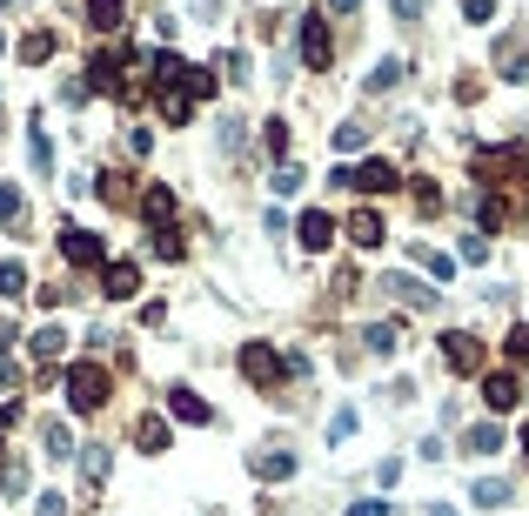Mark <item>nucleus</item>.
<instances>
[{
  "label": "nucleus",
  "instance_id": "nucleus-10",
  "mask_svg": "<svg viewBox=\"0 0 529 516\" xmlns=\"http://www.w3.org/2000/svg\"><path fill=\"white\" fill-rule=\"evenodd\" d=\"M382 289L396 295L402 309H436V289H422L416 275H382Z\"/></svg>",
  "mask_w": 529,
  "mask_h": 516
},
{
  "label": "nucleus",
  "instance_id": "nucleus-1",
  "mask_svg": "<svg viewBox=\"0 0 529 516\" xmlns=\"http://www.w3.org/2000/svg\"><path fill=\"white\" fill-rule=\"evenodd\" d=\"M108 396H114V382H108V369H101V362H74V369H67V403L81 409V416H94Z\"/></svg>",
  "mask_w": 529,
  "mask_h": 516
},
{
  "label": "nucleus",
  "instance_id": "nucleus-13",
  "mask_svg": "<svg viewBox=\"0 0 529 516\" xmlns=\"http://www.w3.org/2000/svg\"><path fill=\"white\" fill-rule=\"evenodd\" d=\"M382 235H389V228H382L375 208H355V215H349V242L355 248H382Z\"/></svg>",
  "mask_w": 529,
  "mask_h": 516
},
{
  "label": "nucleus",
  "instance_id": "nucleus-46",
  "mask_svg": "<svg viewBox=\"0 0 529 516\" xmlns=\"http://www.w3.org/2000/svg\"><path fill=\"white\" fill-rule=\"evenodd\" d=\"M349 516H389V503H355Z\"/></svg>",
  "mask_w": 529,
  "mask_h": 516
},
{
  "label": "nucleus",
  "instance_id": "nucleus-4",
  "mask_svg": "<svg viewBox=\"0 0 529 516\" xmlns=\"http://www.w3.org/2000/svg\"><path fill=\"white\" fill-rule=\"evenodd\" d=\"M61 255L74 262V269H101V262H108V248H101L94 228H61Z\"/></svg>",
  "mask_w": 529,
  "mask_h": 516
},
{
  "label": "nucleus",
  "instance_id": "nucleus-18",
  "mask_svg": "<svg viewBox=\"0 0 529 516\" xmlns=\"http://www.w3.org/2000/svg\"><path fill=\"white\" fill-rule=\"evenodd\" d=\"M469 503H476V510H503V503H516V490H509L503 476H483V483L469 490Z\"/></svg>",
  "mask_w": 529,
  "mask_h": 516
},
{
  "label": "nucleus",
  "instance_id": "nucleus-24",
  "mask_svg": "<svg viewBox=\"0 0 529 516\" xmlns=\"http://www.w3.org/2000/svg\"><path fill=\"white\" fill-rule=\"evenodd\" d=\"M41 443H47V456H54V463H67V456H74V436H67V423H47Z\"/></svg>",
  "mask_w": 529,
  "mask_h": 516
},
{
  "label": "nucleus",
  "instance_id": "nucleus-22",
  "mask_svg": "<svg viewBox=\"0 0 529 516\" xmlns=\"http://www.w3.org/2000/svg\"><path fill=\"white\" fill-rule=\"evenodd\" d=\"M463 443H469V456H496V449H503V429H496V423H476Z\"/></svg>",
  "mask_w": 529,
  "mask_h": 516
},
{
  "label": "nucleus",
  "instance_id": "nucleus-6",
  "mask_svg": "<svg viewBox=\"0 0 529 516\" xmlns=\"http://www.w3.org/2000/svg\"><path fill=\"white\" fill-rule=\"evenodd\" d=\"M302 61H309L315 74L335 61V41H329V21H322V14H302Z\"/></svg>",
  "mask_w": 529,
  "mask_h": 516
},
{
  "label": "nucleus",
  "instance_id": "nucleus-12",
  "mask_svg": "<svg viewBox=\"0 0 529 516\" xmlns=\"http://www.w3.org/2000/svg\"><path fill=\"white\" fill-rule=\"evenodd\" d=\"M295 235H302V248H315V255H322V248L335 242V222H329V215H322V208H309V215L295 222Z\"/></svg>",
  "mask_w": 529,
  "mask_h": 516
},
{
  "label": "nucleus",
  "instance_id": "nucleus-49",
  "mask_svg": "<svg viewBox=\"0 0 529 516\" xmlns=\"http://www.w3.org/2000/svg\"><path fill=\"white\" fill-rule=\"evenodd\" d=\"M523 456H529V423H523Z\"/></svg>",
  "mask_w": 529,
  "mask_h": 516
},
{
  "label": "nucleus",
  "instance_id": "nucleus-3",
  "mask_svg": "<svg viewBox=\"0 0 529 516\" xmlns=\"http://www.w3.org/2000/svg\"><path fill=\"white\" fill-rule=\"evenodd\" d=\"M509 175H523V148H516V141H503V148H483V155H476V181H489V188H496V181H509Z\"/></svg>",
  "mask_w": 529,
  "mask_h": 516
},
{
  "label": "nucleus",
  "instance_id": "nucleus-51",
  "mask_svg": "<svg viewBox=\"0 0 529 516\" xmlns=\"http://www.w3.org/2000/svg\"><path fill=\"white\" fill-rule=\"evenodd\" d=\"M0 135H7V128H0Z\"/></svg>",
  "mask_w": 529,
  "mask_h": 516
},
{
  "label": "nucleus",
  "instance_id": "nucleus-43",
  "mask_svg": "<svg viewBox=\"0 0 529 516\" xmlns=\"http://www.w3.org/2000/svg\"><path fill=\"white\" fill-rule=\"evenodd\" d=\"M329 436L342 443V436H355V409H335V423H329Z\"/></svg>",
  "mask_w": 529,
  "mask_h": 516
},
{
  "label": "nucleus",
  "instance_id": "nucleus-11",
  "mask_svg": "<svg viewBox=\"0 0 529 516\" xmlns=\"http://www.w3.org/2000/svg\"><path fill=\"white\" fill-rule=\"evenodd\" d=\"M141 215H148V228H175V195L168 188H141Z\"/></svg>",
  "mask_w": 529,
  "mask_h": 516
},
{
  "label": "nucleus",
  "instance_id": "nucleus-30",
  "mask_svg": "<svg viewBox=\"0 0 529 516\" xmlns=\"http://www.w3.org/2000/svg\"><path fill=\"white\" fill-rule=\"evenodd\" d=\"M416 262L436 275V282H449V275H456V262H449V255H436V248H416Z\"/></svg>",
  "mask_w": 529,
  "mask_h": 516
},
{
  "label": "nucleus",
  "instance_id": "nucleus-44",
  "mask_svg": "<svg viewBox=\"0 0 529 516\" xmlns=\"http://www.w3.org/2000/svg\"><path fill=\"white\" fill-rule=\"evenodd\" d=\"M463 262H489V242H483V235H463Z\"/></svg>",
  "mask_w": 529,
  "mask_h": 516
},
{
  "label": "nucleus",
  "instance_id": "nucleus-16",
  "mask_svg": "<svg viewBox=\"0 0 529 516\" xmlns=\"http://www.w3.org/2000/svg\"><path fill=\"white\" fill-rule=\"evenodd\" d=\"M168 416H181V423H208V416H215V409L201 403L195 389H181V382H175V389H168Z\"/></svg>",
  "mask_w": 529,
  "mask_h": 516
},
{
  "label": "nucleus",
  "instance_id": "nucleus-45",
  "mask_svg": "<svg viewBox=\"0 0 529 516\" xmlns=\"http://www.w3.org/2000/svg\"><path fill=\"white\" fill-rule=\"evenodd\" d=\"M463 14L469 21H496V0H463Z\"/></svg>",
  "mask_w": 529,
  "mask_h": 516
},
{
  "label": "nucleus",
  "instance_id": "nucleus-9",
  "mask_svg": "<svg viewBox=\"0 0 529 516\" xmlns=\"http://www.w3.org/2000/svg\"><path fill=\"white\" fill-rule=\"evenodd\" d=\"M134 289H141V269H134V262H108V269H101V295H108V302H128Z\"/></svg>",
  "mask_w": 529,
  "mask_h": 516
},
{
  "label": "nucleus",
  "instance_id": "nucleus-23",
  "mask_svg": "<svg viewBox=\"0 0 529 516\" xmlns=\"http://www.w3.org/2000/svg\"><path fill=\"white\" fill-rule=\"evenodd\" d=\"M47 54H54V34H47V27H34V34L21 41V61H27V68H41Z\"/></svg>",
  "mask_w": 529,
  "mask_h": 516
},
{
  "label": "nucleus",
  "instance_id": "nucleus-29",
  "mask_svg": "<svg viewBox=\"0 0 529 516\" xmlns=\"http://www.w3.org/2000/svg\"><path fill=\"white\" fill-rule=\"evenodd\" d=\"M61 329H41V336H34V362H61Z\"/></svg>",
  "mask_w": 529,
  "mask_h": 516
},
{
  "label": "nucleus",
  "instance_id": "nucleus-27",
  "mask_svg": "<svg viewBox=\"0 0 529 516\" xmlns=\"http://www.w3.org/2000/svg\"><path fill=\"white\" fill-rule=\"evenodd\" d=\"M402 74H409V68H402V61H382V68L369 74V94H389V88H396V81H402Z\"/></svg>",
  "mask_w": 529,
  "mask_h": 516
},
{
  "label": "nucleus",
  "instance_id": "nucleus-33",
  "mask_svg": "<svg viewBox=\"0 0 529 516\" xmlns=\"http://www.w3.org/2000/svg\"><path fill=\"white\" fill-rule=\"evenodd\" d=\"M262 148H268L275 161L288 155V121H268V128H262Z\"/></svg>",
  "mask_w": 529,
  "mask_h": 516
},
{
  "label": "nucleus",
  "instance_id": "nucleus-28",
  "mask_svg": "<svg viewBox=\"0 0 529 516\" xmlns=\"http://www.w3.org/2000/svg\"><path fill=\"white\" fill-rule=\"evenodd\" d=\"M88 88L114 94V61H108V54H94V61H88Z\"/></svg>",
  "mask_w": 529,
  "mask_h": 516
},
{
  "label": "nucleus",
  "instance_id": "nucleus-20",
  "mask_svg": "<svg viewBox=\"0 0 529 516\" xmlns=\"http://www.w3.org/2000/svg\"><path fill=\"white\" fill-rule=\"evenodd\" d=\"M134 443L148 449V456H161V449H168V416H141V423H134Z\"/></svg>",
  "mask_w": 529,
  "mask_h": 516
},
{
  "label": "nucleus",
  "instance_id": "nucleus-50",
  "mask_svg": "<svg viewBox=\"0 0 529 516\" xmlns=\"http://www.w3.org/2000/svg\"><path fill=\"white\" fill-rule=\"evenodd\" d=\"M262 516H282V510H262Z\"/></svg>",
  "mask_w": 529,
  "mask_h": 516
},
{
  "label": "nucleus",
  "instance_id": "nucleus-35",
  "mask_svg": "<svg viewBox=\"0 0 529 516\" xmlns=\"http://www.w3.org/2000/svg\"><path fill=\"white\" fill-rule=\"evenodd\" d=\"M335 148H342V155H355V148H369V128H355V121H349V128H335Z\"/></svg>",
  "mask_w": 529,
  "mask_h": 516
},
{
  "label": "nucleus",
  "instance_id": "nucleus-26",
  "mask_svg": "<svg viewBox=\"0 0 529 516\" xmlns=\"http://www.w3.org/2000/svg\"><path fill=\"white\" fill-rule=\"evenodd\" d=\"M0 222H7V228L27 222V195H21V188H0Z\"/></svg>",
  "mask_w": 529,
  "mask_h": 516
},
{
  "label": "nucleus",
  "instance_id": "nucleus-38",
  "mask_svg": "<svg viewBox=\"0 0 529 516\" xmlns=\"http://www.w3.org/2000/svg\"><path fill=\"white\" fill-rule=\"evenodd\" d=\"M0 490H7V496L27 490V470H21V463H7V470H0Z\"/></svg>",
  "mask_w": 529,
  "mask_h": 516
},
{
  "label": "nucleus",
  "instance_id": "nucleus-19",
  "mask_svg": "<svg viewBox=\"0 0 529 516\" xmlns=\"http://www.w3.org/2000/svg\"><path fill=\"white\" fill-rule=\"evenodd\" d=\"M362 342H369V356H396V349H402V329H396V322H369V329H362Z\"/></svg>",
  "mask_w": 529,
  "mask_h": 516
},
{
  "label": "nucleus",
  "instance_id": "nucleus-32",
  "mask_svg": "<svg viewBox=\"0 0 529 516\" xmlns=\"http://www.w3.org/2000/svg\"><path fill=\"white\" fill-rule=\"evenodd\" d=\"M27 289V269L21 262H0V295H7V302H14V295Z\"/></svg>",
  "mask_w": 529,
  "mask_h": 516
},
{
  "label": "nucleus",
  "instance_id": "nucleus-34",
  "mask_svg": "<svg viewBox=\"0 0 529 516\" xmlns=\"http://www.w3.org/2000/svg\"><path fill=\"white\" fill-rule=\"evenodd\" d=\"M476 222H483V228H503V222H509V208L496 202V195H483V202H476Z\"/></svg>",
  "mask_w": 529,
  "mask_h": 516
},
{
  "label": "nucleus",
  "instance_id": "nucleus-21",
  "mask_svg": "<svg viewBox=\"0 0 529 516\" xmlns=\"http://www.w3.org/2000/svg\"><path fill=\"white\" fill-rule=\"evenodd\" d=\"M516 396H523V389H516V376H489L483 382V403L496 409V416H503V409H516Z\"/></svg>",
  "mask_w": 529,
  "mask_h": 516
},
{
  "label": "nucleus",
  "instance_id": "nucleus-2",
  "mask_svg": "<svg viewBox=\"0 0 529 516\" xmlns=\"http://www.w3.org/2000/svg\"><path fill=\"white\" fill-rule=\"evenodd\" d=\"M335 181H342V188H355V195H389V188H402V175L389 168V161H362V168H335Z\"/></svg>",
  "mask_w": 529,
  "mask_h": 516
},
{
  "label": "nucleus",
  "instance_id": "nucleus-41",
  "mask_svg": "<svg viewBox=\"0 0 529 516\" xmlns=\"http://www.w3.org/2000/svg\"><path fill=\"white\" fill-rule=\"evenodd\" d=\"M389 7H396V21H402V27H416V21H422V0H389Z\"/></svg>",
  "mask_w": 529,
  "mask_h": 516
},
{
  "label": "nucleus",
  "instance_id": "nucleus-8",
  "mask_svg": "<svg viewBox=\"0 0 529 516\" xmlns=\"http://www.w3.org/2000/svg\"><path fill=\"white\" fill-rule=\"evenodd\" d=\"M496 68H503V81H523L529 74V41L523 34H503V41H496Z\"/></svg>",
  "mask_w": 529,
  "mask_h": 516
},
{
  "label": "nucleus",
  "instance_id": "nucleus-14",
  "mask_svg": "<svg viewBox=\"0 0 529 516\" xmlns=\"http://www.w3.org/2000/svg\"><path fill=\"white\" fill-rule=\"evenodd\" d=\"M248 470L268 476V483H282V476H295V456H288V449H255V456H248Z\"/></svg>",
  "mask_w": 529,
  "mask_h": 516
},
{
  "label": "nucleus",
  "instance_id": "nucleus-31",
  "mask_svg": "<svg viewBox=\"0 0 529 516\" xmlns=\"http://www.w3.org/2000/svg\"><path fill=\"white\" fill-rule=\"evenodd\" d=\"M81 470H88V490H101V476H108V449L94 443L88 456H81Z\"/></svg>",
  "mask_w": 529,
  "mask_h": 516
},
{
  "label": "nucleus",
  "instance_id": "nucleus-48",
  "mask_svg": "<svg viewBox=\"0 0 529 516\" xmlns=\"http://www.w3.org/2000/svg\"><path fill=\"white\" fill-rule=\"evenodd\" d=\"M429 516H456V510H449V503H429Z\"/></svg>",
  "mask_w": 529,
  "mask_h": 516
},
{
  "label": "nucleus",
  "instance_id": "nucleus-36",
  "mask_svg": "<svg viewBox=\"0 0 529 516\" xmlns=\"http://www.w3.org/2000/svg\"><path fill=\"white\" fill-rule=\"evenodd\" d=\"M503 349H509V362H529V322H516V329H509Z\"/></svg>",
  "mask_w": 529,
  "mask_h": 516
},
{
  "label": "nucleus",
  "instance_id": "nucleus-39",
  "mask_svg": "<svg viewBox=\"0 0 529 516\" xmlns=\"http://www.w3.org/2000/svg\"><path fill=\"white\" fill-rule=\"evenodd\" d=\"M34 168H41V175H54V148H47L41 128H34Z\"/></svg>",
  "mask_w": 529,
  "mask_h": 516
},
{
  "label": "nucleus",
  "instance_id": "nucleus-25",
  "mask_svg": "<svg viewBox=\"0 0 529 516\" xmlns=\"http://www.w3.org/2000/svg\"><path fill=\"white\" fill-rule=\"evenodd\" d=\"M148 255H161V262H181V235H175V228H155V235H148Z\"/></svg>",
  "mask_w": 529,
  "mask_h": 516
},
{
  "label": "nucleus",
  "instance_id": "nucleus-5",
  "mask_svg": "<svg viewBox=\"0 0 529 516\" xmlns=\"http://www.w3.org/2000/svg\"><path fill=\"white\" fill-rule=\"evenodd\" d=\"M442 362H449L456 376H476V369H483V342L469 336V329H449V336H442Z\"/></svg>",
  "mask_w": 529,
  "mask_h": 516
},
{
  "label": "nucleus",
  "instance_id": "nucleus-15",
  "mask_svg": "<svg viewBox=\"0 0 529 516\" xmlns=\"http://www.w3.org/2000/svg\"><path fill=\"white\" fill-rule=\"evenodd\" d=\"M121 21H128V0H88V27L94 34H121Z\"/></svg>",
  "mask_w": 529,
  "mask_h": 516
},
{
  "label": "nucleus",
  "instance_id": "nucleus-47",
  "mask_svg": "<svg viewBox=\"0 0 529 516\" xmlns=\"http://www.w3.org/2000/svg\"><path fill=\"white\" fill-rule=\"evenodd\" d=\"M7 349H14V322H0V356H7Z\"/></svg>",
  "mask_w": 529,
  "mask_h": 516
},
{
  "label": "nucleus",
  "instance_id": "nucleus-40",
  "mask_svg": "<svg viewBox=\"0 0 529 516\" xmlns=\"http://www.w3.org/2000/svg\"><path fill=\"white\" fill-rule=\"evenodd\" d=\"M215 68H221V74H228V81H248V61H242V54H221Z\"/></svg>",
  "mask_w": 529,
  "mask_h": 516
},
{
  "label": "nucleus",
  "instance_id": "nucleus-42",
  "mask_svg": "<svg viewBox=\"0 0 529 516\" xmlns=\"http://www.w3.org/2000/svg\"><path fill=\"white\" fill-rule=\"evenodd\" d=\"M416 208H422V215H436V208H442V188H429V181H422V188H416Z\"/></svg>",
  "mask_w": 529,
  "mask_h": 516
},
{
  "label": "nucleus",
  "instance_id": "nucleus-17",
  "mask_svg": "<svg viewBox=\"0 0 529 516\" xmlns=\"http://www.w3.org/2000/svg\"><path fill=\"white\" fill-rule=\"evenodd\" d=\"M155 108L168 114V128H181V121L195 114V94H188V88H155Z\"/></svg>",
  "mask_w": 529,
  "mask_h": 516
},
{
  "label": "nucleus",
  "instance_id": "nucleus-7",
  "mask_svg": "<svg viewBox=\"0 0 529 516\" xmlns=\"http://www.w3.org/2000/svg\"><path fill=\"white\" fill-rule=\"evenodd\" d=\"M282 369H288V362L275 356L268 342H248V349H242V376L248 382H262V389H268V382H282Z\"/></svg>",
  "mask_w": 529,
  "mask_h": 516
},
{
  "label": "nucleus",
  "instance_id": "nucleus-37",
  "mask_svg": "<svg viewBox=\"0 0 529 516\" xmlns=\"http://www.w3.org/2000/svg\"><path fill=\"white\" fill-rule=\"evenodd\" d=\"M302 181H309V175H302V168H288V161H282V168H275V195H295Z\"/></svg>",
  "mask_w": 529,
  "mask_h": 516
}]
</instances>
